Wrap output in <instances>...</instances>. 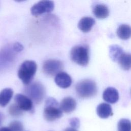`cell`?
I'll return each mask as SVG.
<instances>
[{"mask_svg": "<svg viewBox=\"0 0 131 131\" xmlns=\"http://www.w3.org/2000/svg\"><path fill=\"white\" fill-rule=\"evenodd\" d=\"M102 97L104 101L110 103H115L119 99V93L115 88L108 87L104 91Z\"/></svg>", "mask_w": 131, "mask_h": 131, "instance_id": "12", "label": "cell"}, {"mask_svg": "<svg viewBox=\"0 0 131 131\" xmlns=\"http://www.w3.org/2000/svg\"><path fill=\"white\" fill-rule=\"evenodd\" d=\"M77 95L81 98H88L95 96L97 87L95 81L91 79H84L79 81L75 86Z\"/></svg>", "mask_w": 131, "mask_h": 131, "instance_id": "4", "label": "cell"}, {"mask_svg": "<svg viewBox=\"0 0 131 131\" xmlns=\"http://www.w3.org/2000/svg\"><path fill=\"white\" fill-rule=\"evenodd\" d=\"M69 123L72 127L75 128H78L80 125L79 120L77 118H72L70 119L69 120Z\"/></svg>", "mask_w": 131, "mask_h": 131, "instance_id": "23", "label": "cell"}, {"mask_svg": "<svg viewBox=\"0 0 131 131\" xmlns=\"http://www.w3.org/2000/svg\"><path fill=\"white\" fill-rule=\"evenodd\" d=\"M76 102L71 97H64L60 103V107L62 112L66 113H70L74 111L76 107Z\"/></svg>", "mask_w": 131, "mask_h": 131, "instance_id": "11", "label": "cell"}, {"mask_svg": "<svg viewBox=\"0 0 131 131\" xmlns=\"http://www.w3.org/2000/svg\"><path fill=\"white\" fill-rule=\"evenodd\" d=\"M13 95L11 88H5L0 92V106L5 107L10 102Z\"/></svg>", "mask_w": 131, "mask_h": 131, "instance_id": "17", "label": "cell"}, {"mask_svg": "<svg viewBox=\"0 0 131 131\" xmlns=\"http://www.w3.org/2000/svg\"><path fill=\"white\" fill-rule=\"evenodd\" d=\"M8 127L11 131H23L24 129V126L22 123L17 120L11 122Z\"/></svg>", "mask_w": 131, "mask_h": 131, "instance_id": "22", "label": "cell"}, {"mask_svg": "<svg viewBox=\"0 0 131 131\" xmlns=\"http://www.w3.org/2000/svg\"><path fill=\"white\" fill-rule=\"evenodd\" d=\"M0 131H11L8 127H2L0 128Z\"/></svg>", "mask_w": 131, "mask_h": 131, "instance_id": "26", "label": "cell"}, {"mask_svg": "<svg viewBox=\"0 0 131 131\" xmlns=\"http://www.w3.org/2000/svg\"><path fill=\"white\" fill-rule=\"evenodd\" d=\"M16 2H23V1H26V0H14Z\"/></svg>", "mask_w": 131, "mask_h": 131, "instance_id": "28", "label": "cell"}, {"mask_svg": "<svg viewBox=\"0 0 131 131\" xmlns=\"http://www.w3.org/2000/svg\"><path fill=\"white\" fill-rule=\"evenodd\" d=\"M37 70V64L32 60L23 62L18 70V78L25 85H28L32 81Z\"/></svg>", "mask_w": 131, "mask_h": 131, "instance_id": "2", "label": "cell"}, {"mask_svg": "<svg viewBox=\"0 0 131 131\" xmlns=\"http://www.w3.org/2000/svg\"><path fill=\"white\" fill-rule=\"evenodd\" d=\"M95 24V20L93 18L85 16L80 19L78 24V27L82 32L86 33L91 31Z\"/></svg>", "mask_w": 131, "mask_h": 131, "instance_id": "13", "label": "cell"}, {"mask_svg": "<svg viewBox=\"0 0 131 131\" xmlns=\"http://www.w3.org/2000/svg\"><path fill=\"white\" fill-rule=\"evenodd\" d=\"M123 52L122 49L117 45H112L110 47V54L114 61H117L119 56Z\"/></svg>", "mask_w": 131, "mask_h": 131, "instance_id": "19", "label": "cell"}, {"mask_svg": "<svg viewBox=\"0 0 131 131\" xmlns=\"http://www.w3.org/2000/svg\"><path fill=\"white\" fill-rule=\"evenodd\" d=\"M117 61L122 69L128 70L131 69V54L123 51L119 56Z\"/></svg>", "mask_w": 131, "mask_h": 131, "instance_id": "14", "label": "cell"}, {"mask_svg": "<svg viewBox=\"0 0 131 131\" xmlns=\"http://www.w3.org/2000/svg\"><path fill=\"white\" fill-rule=\"evenodd\" d=\"M16 53L12 46L6 47L0 51V71L11 66L15 59Z\"/></svg>", "mask_w": 131, "mask_h": 131, "instance_id": "6", "label": "cell"}, {"mask_svg": "<svg viewBox=\"0 0 131 131\" xmlns=\"http://www.w3.org/2000/svg\"><path fill=\"white\" fill-rule=\"evenodd\" d=\"M118 131H131V121L127 119H121L118 123Z\"/></svg>", "mask_w": 131, "mask_h": 131, "instance_id": "20", "label": "cell"}, {"mask_svg": "<svg viewBox=\"0 0 131 131\" xmlns=\"http://www.w3.org/2000/svg\"><path fill=\"white\" fill-rule=\"evenodd\" d=\"M54 81L56 85L63 89L70 87L72 82L71 76L68 73L62 71L55 76Z\"/></svg>", "mask_w": 131, "mask_h": 131, "instance_id": "10", "label": "cell"}, {"mask_svg": "<svg viewBox=\"0 0 131 131\" xmlns=\"http://www.w3.org/2000/svg\"><path fill=\"white\" fill-rule=\"evenodd\" d=\"M64 131H78L76 128L73 127H68L64 129Z\"/></svg>", "mask_w": 131, "mask_h": 131, "instance_id": "25", "label": "cell"}, {"mask_svg": "<svg viewBox=\"0 0 131 131\" xmlns=\"http://www.w3.org/2000/svg\"><path fill=\"white\" fill-rule=\"evenodd\" d=\"M93 13L96 17L103 19L109 15V10L107 7L103 4H97L94 6Z\"/></svg>", "mask_w": 131, "mask_h": 131, "instance_id": "16", "label": "cell"}, {"mask_svg": "<svg viewBox=\"0 0 131 131\" xmlns=\"http://www.w3.org/2000/svg\"><path fill=\"white\" fill-rule=\"evenodd\" d=\"M62 111L57 101L53 97H48L45 101L43 117L47 121H53L62 116Z\"/></svg>", "mask_w": 131, "mask_h": 131, "instance_id": "1", "label": "cell"}, {"mask_svg": "<svg viewBox=\"0 0 131 131\" xmlns=\"http://www.w3.org/2000/svg\"><path fill=\"white\" fill-rule=\"evenodd\" d=\"M97 113L101 118H107L113 114L111 106L106 103H101L97 107Z\"/></svg>", "mask_w": 131, "mask_h": 131, "instance_id": "15", "label": "cell"}, {"mask_svg": "<svg viewBox=\"0 0 131 131\" xmlns=\"http://www.w3.org/2000/svg\"><path fill=\"white\" fill-rule=\"evenodd\" d=\"M4 116L3 114V113L0 111V125L2 124L3 120H4Z\"/></svg>", "mask_w": 131, "mask_h": 131, "instance_id": "27", "label": "cell"}, {"mask_svg": "<svg viewBox=\"0 0 131 131\" xmlns=\"http://www.w3.org/2000/svg\"><path fill=\"white\" fill-rule=\"evenodd\" d=\"M14 100L15 103L23 111H29L33 108V101L27 96L17 94L15 96Z\"/></svg>", "mask_w": 131, "mask_h": 131, "instance_id": "9", "label": "cell"}, {"mask_svg": "<svg viewBox=\"0 0 131 131\" xmlns=\"http://www.w3.org/2000/svg\"><path fill=\"white\" fill-rule=\"evenodd\" d=\"M63 68V65L61 61L57 59H50L46 60L43 62L42 71L46 75L54 76L61 72Z\"/></svg>", "mask_w": 131, "mask_h": 131, "instance_id": "7", "label": "cell"}, {"mask_svg": "<svg viewBox=\"0 0 131 131\" xmlns=\"http://www.w3.org/2000/svg\"><path fill=\"white\" fill-rule=\"evenodd\" d=\"M26 85L25 93L27 96L35 103H40L46 95V89L43 85L40 82L35 81Z\"/></svg>", "mask_w": 131, "mask_h": 131, "instance_id": "3", "label": "cell"}, {"mask_svg": "<svg viewBox=\"0 0 131 131\" xmlns=\"http://www.w3.org/2000/svg\"><path fill=\"white\" fill-rule=\"evenodd\" d=\"M54 3L52 0H41L31 8V13L34 16H38L53 11Z\"/></svg>", "mask_w": 131, "mask_h": 131, "instance_id": "8", "label": "cell"}, {"mask_svg": "<svg viewBox=\"0 0 131 131\" xmlns=\"http://www.w3.org/2000/svg\"><path fill=\"white\" fill-rule=\"evenodd\" d=\"M9 113L13 117H18L23 114V110L15 103L10 105L8 109Z\"/></svg>", "mask_w": 131, "mask_h": 131, "instance_id": "21", "label": "cell"}, {"mask_svg": "<svg viewBox=\"0 0 131 131\" xmlns=\"http://www.w3.org/2000/svg\"><path fill=\"white\" fill-rule=\"evenodd\" d=\"M89 47L86 45L74 47L71 50L70 57L72 61L81 66H86L90 59Z\"/></svg>", "mask_w": 131, "mask_h": 131, "instance_id": "5", "label": "cell"}, {"mask_svg": "<svg viewBox=\"0 0 131 131\" xmlns=\"http://www.w3.org/2000/svg\"><path fill=\"white\" fill-rule=\"evenodd\" d=\"M117 36L121 39L127 40L131 37V27L126 24L120 25L117 30Z\"/></svg>", "mask_w": 131, "mask_h": 131, "instance_id": "18", "label": "cell"}, {"mask_svg": "<svg viewBox=\"0 0 131 131\" xmlns=\"http://www.w3.org/2000/svg\"><path fill=\"white\" fill-rule=\"evenodd\" d=\"M12 47H13L14 50L16 52H19L21 51L24 48L23 45L19 42H15V43H14L12 45Z\"/></svg>", "mask_w": 131, "mask_h": 131, "instance_id": "24", "label": "cell"}]
</instances>
